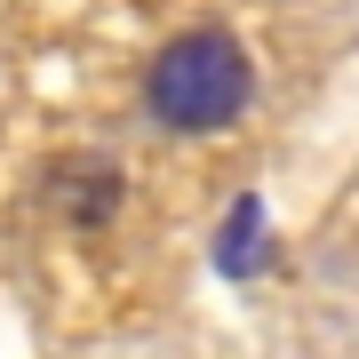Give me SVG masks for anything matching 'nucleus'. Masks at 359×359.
I'll list each match as a JSON object with an SVG mask.
<instances>
[{
	"mask_svg": "<svg viewBox=\"0 0 359 359\" xmlns=\"http://www.w3.org/2000/svg\"><path fill=\"white\" fill-rule=\"evenodd\" d=\"M248 96H256V65H248V48L231 32H216V25L176 32L152 56V72H144V112H152L160 128H176V136L231 128V120L248 112Z\"/></svg>",
	"mask_w": 359,
	"mask_h": 359,
	"instance_id": "f257e3e1",
	"label": "nucleus"
},
{
	"mask_svg": "<svg viewBox=\"0 0 359 359\" xmlns=\"http://www.w3.org/2000/svg\"><path fill=\"white\" fill-rule=\"evenodd\" d=\"M208 264H216V280H231V287H248V280H264V271H271V216H264L256 192H240V200L224 208Z\"/></svg>",
	"mask_w": 359,
	"mask_h": 359,
	"instance_id": "f03ea898",
	"label": "nucleus"
},
{
	"mask_svg": "<svg viewBox=\"0 0 359 359\" xmlns=\"http://www.w3.org/2000/svg\"><path fill=\"white\" fill-rule=\"evenodd\" d=\"M56 200H65V216H72L80 231H96V224L120 208V168H104V160H72L65 176H56Z\"/></svg>",
	"mask_w": 359,
	"mask_h": 359,
	"instance_id": "7ed1b4c3",
	"label": "nucleus"
}]
</instances>
